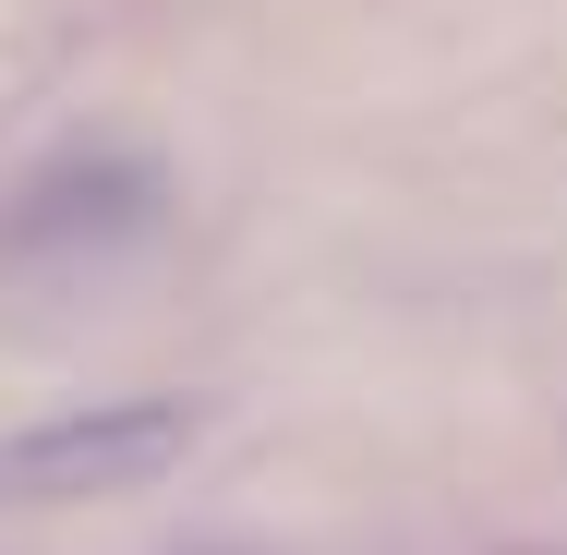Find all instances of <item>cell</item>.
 Here are the masks:
<instances>
[{"mask_svg":"<svg viewBox=\"0 0 567 555\" xmlns=\"http://www.w3.org/2000/svg\"><path fill=\"white\" fill-rule=\"evenodd\" d=\"M206 435L194 399H85L49 411L24 435H0V495L12 507H97V495H145L157 471H182Z\"/></svg>","mask_w":567,"mask_h":555,"instance_id":"1","label":"cell"}]
</instances>
